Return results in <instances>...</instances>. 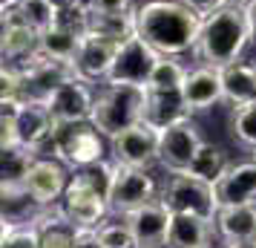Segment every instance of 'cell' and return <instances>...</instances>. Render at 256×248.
<instances>
[{
  "mask_svg": "<svg viewBox=\"0 0 256 248\" xmlns=\"http://www.w3.org/2000/svg\"><path fill=\"white\" fill-rule=\"evenodd\" d=\"M136 32L162 55L182 58L196 49L202 18L178 0H144L136 6Z\"/></svg>",
  "mask_w": 256,
  "mask_h": 248,
  "instance_id": "cell-1",
  "label": "cell"
},
{
  "mask_svg": "<svg viewBox=\"0 0 256 248\" xmlns=\"http://www.w3.org/2000/svg\"><path fill=\"white\" fill-rule=\"evenodd\" d=\"M250 24L248 12L239 6H222L213 15L202 18L198 44L193 49L196 61L210 67H224L230 61H239L242 52L250 47Z\"/></svg>",
  "mask_w": 256,
  "mask_h": 248,
  "instance_id": "cell-2",
  "label": "cell"
},
{
  "mask_svg": "<svg viewBox=\"0 0 256 248\" xmlns=\"http://www.w3.org/2000/svg\"><path fill=\"white\" fill-rule=\"evenodd\" d=\"M144 110H147V87H138V84H101L90 121L106 139H116L118 133L144 121Z\"/></svg>",
  "mask_w": 256,
  "mask_h": 248,
  "instance_id": "cell-3",
  "label": "cell"
},
{
  "mask_svg": "<svg viewBox=\"0 0 256 248\" xmlns=\"http://www.w3.org/2000/svg\"><path fill=\"white\" fill-rule=\"evenodd\" d=\"M49 156H58L72 170L98 165L110 159V139L95 127L92 121H72L58 124V130L49 144Z\"/></svg>",
  "mask_w": 256,
  "mask_h": 248,
  "instance_id": "cell-4",
  "label": "cell"
},
{
  "mask_svg": "<svg viewBox=\"0 0 256 248\" xmlns=\"http://www.w3.org/2000/svg\"><path fill=\"white\" fill-rule=\"evenodd\" d=\"M12 67L20 75V98L24 101H44V104L52 98V93L60 84H66L70 78L78 75V67L72 61L52 58L46 52H35Z\"/></svg>",
  "mask_w": 256,
  "mask_h": 248,
  "instance_id": "cell-5",
  "label": "cell"
},
{
  "mask_svg": "<svg viewBox=\"0 0 256 248\" xmlns=\"http://www.w3.org/2000/svg\"><path fill=\"white\" fill-rule=\"evenodd\" d=\"M162 202L173 213H202L208 219H213L216 211H219L213 182L196 176L190 170L167 173V179L162 185Z\"/></svg>",
  "mask_w": 256,
  "mask_h": 248,
  "instance_id": "cell-6",
  "label": "cell"
},
{
  "mask_svg": "<svg viewBox=\"0 0 256 248\" xmlns=\"http://www.w3.org/2000/svg\"><path fill=\"white\" fill-rule=\"evenodd\" d=\"M158 196H162V185L152 176V170L127 167L116 162V179H112V190H110V213L112 216H127Z\"/></svg>",
  "mask_w": 256,
  "mask_h": 248,
  "instance_id": "cell-7",
  "label": "cell"
},
{
  "mask_svg": "<svg viewBox=\"0 0 256 248\" xmlns=\"http://www.w3.org/2000/svg\"><path fill=\"white\" fill-rule=\"evenodd\" d=\"M158 58H162V52L152 49L136 32V35L124 38L118 44V55L112 61V70H110L104 84H138V87H147Z\"/></svg>",
  "mask_w": 256,
  "mask_h": 248,
  "instance_id": "cell-8",
  "label": "cell"
},
{
  "mask_svg": "<svg viewBox=\"0 0 256 248\" xmlns=\"http://www.w3.org/2000/svg\"><path fill=\"white\" fill-rule=\"evenodd\" d=\"M158 150H162V130H156L147 121L110 139V159L127 167L152 170L158 165Z\"/></svg>",
  "mask_w": 256,
  "mask_h": 248,
  "instance_id": "cell-9",
  "label": "cell"
},
{
  "mask_svg": "<svg viewBox=\"0 0 256 248\" xmlns=\"http://www.w3.org/2000/svg\"><path fill=\"white\" fill-rule=\"evenodd\" d=\"M204 144V136L198 130L196 116L176 121L167 130H162V150H158V165L167 173H182L190 170L193 159H196L198 147Z\"/></svg>",
  "mask_w": 256,
  "mask_h": 248,
  "instance_id": "cell-10",
  "label": "cell"
},
{
  "mask_svg": "<svg viewBox=\"0 0 256 248\" xmlns=\"http://www.w3.org/2000/svg\"><path fill=\"white\" fill-rule=\"evenodd\" d=\"M70 179L72 167L64 165L58 156H38L24 185L40 208H58L66 188H70Z\"/></svg>",
  "mask_w": 256,
  "mask_h": 248,
  "instance_id": "cell-11",
  "label": "cell"
},
{
  "mask_svg": "<svg viewBox=\"0 0 256 248\" xmlns=\"http://www.w3.org/2000/svg\"><path fill=\"white\" fill-rule=\"evenodd\" d=\"M60 211L75 228H98L110 216V199L72 173L70 188L60 199Z\"/></svg>",
  "mask_w": 256,
  "mask_h": 248,
  "instance_id": "cell-12",
  "label": "cell"
},
{
  "mask_svg": "<svg viewBox=\"0 0 256 248\" xmlns=\"http://www.w3.org/2000/svg\"><path fill=\"white\" fill-rule=\"evenodd\" d=\"M95 95L98 87L92 81H86L81 75L70 78L66 84H60L52 93V98L46 101V107L52 110V116L58 124H72V121H90L95 107Z\"/></svg>",
  "mask_w": 256,
  "mask_h": 248,
  "instance_id": "cell-13",
  "label": "cell"
},
{
  "mask_svg": "<svg viewBox=\"0 0 256 248\" xmlns=\"http://www.w3.org/2000/svg\"><path fill=\"white\" fill-rule=\"evenodd\" d=\"M182 95H184V101H187L190 116H202V113H210L213 107L224 104L219 67H210V64L196 61L187 70V78L182 84Z\"/></svg>",
  "mask_w": 256,
  "mask_h": 248,
  "instance_id": "cell-14",
  "label": "cell"
},
{
  "mask_svg": "<svg viewBox=\"0 0 256 248\" xmlns=\"http://www.w3.org/2000/svg\"><path fill=\"white\" fill-rule=\"evenodd\" d=\"M14 130L24 147L35 150L38 156H49V144L58 130V121L44 101H24V107L14 116Z\"/></svg>",
  "mask_w": 256,
  "mask_h": 248,
  "instance_id": "cell-15",
  "label": "cell"
},
{
  "mask_svg": "<svg viewBox=\"0 0 256 248\" xmlns=\"http://www.w3.org/2000/svg\"><path fill=\"white\" fill-rule=\"evenodd\" d=\"M136 234V248H167L170 239V222H173V211L158 199L141 205L138 211L124 216Z\"/></svg>",
  "mask_w": 256,
  "mask_h": 248,
  "instance_id": "cell-16",
  "label": "cell"
},
{
  "mask_svg": "<svg viewBox=\"0 0 256 248\" xmlns=\"http://www.w3.org/2000/svg\"><path fill=\"white\" fill-rule=\"evenodd\" d=\"M118 44L121 41H112L101 32H86L81 38V49L75 55L78 75L92 84H104L110 70H112V61L118 55Z\"/></svg>",
  "mask_w": 256,
  "mask_h": 248,
  "instance_id": "cell-17",
  "label": "cell"
},
{
  "mask_svg": "<svg viewBox=\"0 0 256 248\" xmlns=\"http://www.w3.org/2000/svg\"><path fill=\"white\" fill-rule=\"evenodd\" d=\"M219 208L224 205H256V159L233 162L224 176L213 182Z\"/></svg>",
  "mask_w": 256,
  "mask_h": 248,
  "instance_id": "cell-18",
  "label": "cell"
},
{
  "mask_svg": "<svg viewBox=\"0 0 256 248\" xmlns=\"http://www.w3.org/2000/svg\"><path fill=\"white\" fill-rule=\"evenodd\" d=\"M0 52L3 64H18L26 61L29 55L40 52V32L24 24L12 9L3 6V32H0Z\"/></svg>",
  "mask_w": 256,
  "mask_h": 248,
  "instance_id": "cell-19",
  "label": "cell"
},
{
  "mask_svg": "<svg viewBox=\"0 0 256 248\" xmlns=\"http://www.w3.org/2000/svg\"><path fill=\"white\" fill-rule=\"evenodd\" d=\"M219 242L213 219L202 213H173L167 248H204Z\"/></svg>",
  "mask_w": 256,
  "mask_h": 248,
  "instance_id": "cell-20",
  "label": "cell"
},
{
  "mask_svg": "<svg viewBox=\"0 0 256 248\" xmlns=\"http://www.w3.org/2000/svg\"><path fill=\"white\" fill-rule=\"evenodd\" d=\"M222 72V90H224V104L244 107L256 101V61H230L219 67Z\"/></svg>",
  "mask_w": 256,
  "mask_h": 248,
  "instance_id": "cell-21",
  "label": "cell"
},
{
  "mask_svg": "<svg viewBox=\"0 0 256 248\" xmlns=\"http://www.w3.org/2000/svg\"><path fill=\"white\" fill-rule=\"evenodd\" d=\"M190 118L187 101L182 90H150L147 87V110H144V121L152 124L156 130H167L176 121Z\"/></svg>",
  "mask_w": 256,
  "mask_h": 248,
  "instance_id": "cell-22",
  "label": "cell"
},
{
  "mask_svg": "<svg viewBox=\"0 0 256 248\" xmlns=\"http://www.w3.org/2000/svg\"><path fill=\"white\" fill-rule=\"evenodd\" d=\"M219 242H242L256 236V205H224L213 216Z\"/></svg>",
  "mask_w": 256,
  "mask_h": 248,
  "instance_id": "cell-23",
  "label": "cell"
},
{
  "mask_svg": "<svg viewBox=\"0 0 256 248\" xmlns=\"http://www.w3.org/2000/svg\"><path fill=\"white\" fill-rule=\"evenodd\" d=\"M38 234H40V248H75L78 228L64 216L58 208H46L38 216Z\"/></svg>",
  "mask_w": 256,
  "mask_h": 248,
  "instance_id": "cell-24",
  "label": "cell"
},
{
  "mask_svg": "<svg viewBox=\"0 0 256 248\" xmlns=\"http://www.w3.org/2000/svg\"><path fill=\"white\" fill-rule=\"evenodd\" d=\"M6 9H12L24 24H29L38 32H46L60 21V12L49 0H3Z\"/></svg>",
  "mask_w": 256,
  "mask_h": 248,
  "instance_id": "cell-25",
  "label": "cell"
},
{
  "mask_svg": "<svg viewBox=\"0 0 256 248\" xmlns=\"http://www.w3.org/2000/svg\"><path fill=\"white\" fill-rule=\"evenodd\" d=\"M81 49V35L72 32L66 24H55L52 29L40 32V52H46L52 58H60V61H72L75 64V55Z\"/></svg>",
  "mask_w": 256,
  "mask_h": 248,
  "instance_id": "cell-26",
  "label": "cell"
},
{
  "mask_svg": "<svg viewBox=\"0 0 256 248\" xmlns=\"http://www.w3.org/2000/svg\"><path fill=\"white\" fill-rule=\"evenodd\" d=\"M230 165L233 162H230V156H228V150H224L222 144L204 139V144L198 147L196 159H193V165H190V173L208 179V182H216V179L224 176V170H228Z\"/></svg>",
  "mask_w": 256,
  "mask_h": 248,
  "instance_id": "cell-27",
  "label": "cell"
},
{
  "mask_svg": "<svg viewBox=\"0 0 256 248\" xmlns=\"http://www.w3.org/2000/svg\"><path fill=\"white\" fill-rule=\"evenodd\" d=\"M35 159H38V153L24 147V144L0 150V176H3V185H24L32 165H35Z\"/></svg>",
  "mask_w": 256,
  "mask_h": 248,
  "instance_id": "cell-28",
  "label": "cell"
},
{
  "mask_svg": "<svg viewBox=\"0 0 256 248\" xmlns=\"http://www.w3.org/2000/svg\"><path fill=\"white\" fill-rule=\"evenodd\" d=\"M90 32H101L112 41H124V38L136 35V9H130V12H95Z\"/></svg>",
  "mask_w": 256,
  "mask_h": 248,
  "instance_id": "cell-29",
  "label": "cell"
},
{
  "mask_svg": "<svg viewBox=\"0 0 256 248\" xmlns=\"http://www.w3.org/2000/svg\"><path fill=\"white\" fill-rule=\"evenodd\" d=\"M233 142L248 147L250 153L256 150V101L244 107H230V121H228Z\"/></svg>",
  "mask_w": 256,
  "mask_h": 248,
  "instance_id": "cell-30",
  "label": "cell"
},
{
  "mask_svg": "<svg viewBox=\"0 0 256 248\" xmlns=\"http://www.w3.org/2000/svg\"><path fill=\"white\" fill-rule=\"evenodd\" d=\"M187 64H182V58H176V55H162L158 64H156V70L150 75V90H182V84L187 78Z\"/></svg>",
  "mask_w": 256,
  "mask_h": 248,
  "instance_id": "cell-31",
  "label": "cell"
},
{
  "mask_svg": "<svg viewBox=\"0 0 256 248\" xmlns=\"http://www.w3.org/2000/svg\"><path fill=\"white\" fill-rule=\"evenodd\" d=\"M95 231H98V239L104 242V248H136V234L124 216L104 219Z\"/></svg>",
  "mask_w": 256,
  "mask_h": 248,
  "instance_id": "cell-32",
  "label": "cell"
},
{
  "mask_svg": "<svg viewBox=\"0 0 256 248\" xmlns=\"http://www.w3.org/2000/svg\"><path fill=\"white\" fill-rule=\"evenodd\" d=\"M0 248H40L38 222H32V225H9V222H3V239H0Z\"/></svg>",
  "mask_w": 256,
  "mask_h": 248,
  "instance_id": "cell-33",
  "label": "cell"
},
{
  "mask_svg": "<svg viewBox=\"0 0 256 248\" xmlns=\"http://www.w3.org/2000/svg\"><path fill=\"white\" fill-rule=\"evenodd\" d=\"M178 3H184L187 9L196 12L198 18H208V15H213L216 9L224 6V0H178Z\"/></svg>",
  "mask_w": 256,
  "mask_h": 248,
  "instance_id": "cell-34",
  "label": "cell"
},
{
  "mask_svg": "<svg viewBox=\"0 0 256 248\" xmlns=\"http://www.w3.org/2000/svg\"><path fill=\"white\" fill-rule=\"evenodd\" d=\"M136 6H138L136 0H98V3H95V12H130V9H136Z\"/></svg>",
  "mask_w": 256,
  "mask_h": 248,
  "instance_id": "cell-35",
  "label": "cell"
},
{
  "mask_svg": "<svg viewBox=\"0 0 256 248\" xmlns=\"http://www.w3.org/2000/svg\"><path fill=\"white\" fill-rule=\"evenodd\" d=\"M75 248H104V242L98 239V231L95 228H78Z\"/></svg>",
  "mask_w": 256,
  "mask_h": 248,
  "instance_id": "cell-36",
  "label": "cell"
},
{
  "mask_svg": "<svg viewBox=\"0 0 256 248\" xmlns=\"http://www.w3.org/2000/svg\"><path fill=\"white\" fill-rule=\"evenodd\" d=\"M244 12H248V24H250V41H254V47H256V3H250Z\"/></svg>",
  "mask_w": 256,
  "mask_h": 248,
  "instance_id": "cell-37",
  "label": "cell"
},
{
  "mask_svg": "<svg viewBox=\"0 0 256 248\" xmlns=\"http://www.w3.org/2000/svg\"><path fill=\"white\" fill-rule=\"evenodd\" d=\"M222 248H256V236L250 239H242V242H219Z\"/></svg>",
  "mask_w": 256,
  "mask_h": 248,
  "instance_id": "cell-38",
  "label": "cell"
},
{
  "mask_svg": "<svg viewBox=\"0 0 256 248\" xmlns=\"http://www.w3.org/2000/svg\"><path fill=\"white\" fill-rule=\"evenodd\" d=\"M49 3H52V6H55L58 12H64V9H70V6L75 3V0H49Z\"/></svg>",
  "mask_w": 256,
  "mask_h": 248,
  "instance_id": "cell-39",
  "label": "cell"
},
{
  "mask_svg": "<svg viewBox=\"0 0 256 248\" xmlns=\"http://www.w3.org/2000/svg\"><path fill=\"white\" fill-rule=\"evenodd\" d=\"M250 3H256V0H224V6H239V9H248Z\"/></svg>",
  "mask_w": 256,
  "mask_h": 248,
  "instance_id": "cell-40",
  "label": "cell"
},
{
  "mask_svg": "<svg viewBox=\"0 0 256 248\" xmlns=\"http://www.w3.org/2000/svg\"><path fill=\"white\" fill-rule=\"evenodd\" d=\"M204 248H222V245H204Z\"/></svg>",
  "mask_w": 256,
  "mask_h": 248,
  "instance_id": "cell-41",
  "label": "cell"
},
{
  "mask_svg": "<svg viewBox=\"0 0 256 248\" xmlns=\"http://www.w3.org/2000/svg\"><path fill=\"white\" fill-rule=\"evenodd\" d=\"M250 156H254V159H256V150H254V153H250Z\"/></svg>",
  "mask_w": 256,
  "mask_h": 248,
  "instance_id": "cell-42",
  "label": "cell"
}]
</instances>
